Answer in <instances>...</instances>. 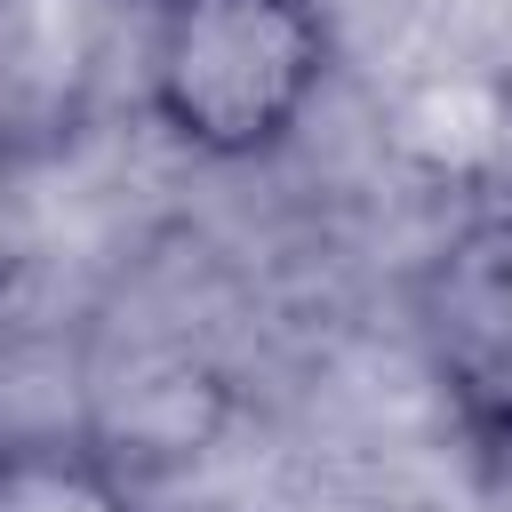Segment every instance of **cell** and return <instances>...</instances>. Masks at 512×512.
<instances>
[{"instance_id": "3", "label": "cell", "mask_w": 512, "mask_h": 512, "mask_svg": "<svg viewBox=\"0 0 512 512\" xmlns=\"http://www.w3.org/2000/svg\"><path fill=\"white\" fill-rule=\"evenodd\" d=\"M112 0H0V168L64 152L104 96Z\"/></svg>"}, {"instance_id": "4", "label": "cell", "mask_w": 512, "mask_h": 512, "mask_svg": "<svg viewBox=\"0 0 512 512\" xmlns=\"http://www.w3.org/2000/svg\"><path fill=\"white\" fill-rule=\"evenodd\" d=\"M0 512H144L120 456L96 440H0Z\"/></svg>"}, {"instance_id": "1", "label": "cell", "mask_w": 512, "mask_h": 512, "mask_svg": "<svg viewBox=\"0 0 512 512\" xmlns=\"http://www.w3.org/2000/svg\"><path fill=\"white\" fill-rule=\"evenodd\" d=\"M320 0H160L144 32V112L192 160L280 152L328 88Z\"/></svg>"}, {"instance_id": "2", "label": "cell", "mask_w": 512, "mask_h": 512, "mask_svg": "<svg viewBox=\"0 0 512 512\" xmlns=\"http://www.w3.org/2000/svg\"><path fill=\"white\" fill-rule=\"evenodd\" d=\"M408 312L456 440L472 464L512 480V208H480L432 240Z\"/></svg>"}]
</instances>
